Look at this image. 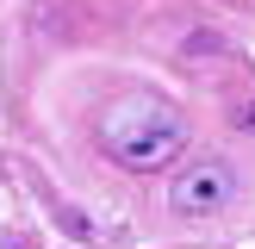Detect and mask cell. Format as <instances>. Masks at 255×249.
Segmentation results:
<instances>
[{
  "mask_svg": "<svg viewBox=\"0 0 255 249\" xmlns=\"http://www.w3.org/2000/svg\"><path fill=\"white\" fill-rule=\"evenodd\" d=\"M231 193H237V174H231V162H199V168H187L181 181H174V212L181 218H212V212H224L231 206Z\"/></svg>",
  "mask_w": 255,
  "mask_h": 249,
  "instance_id": "cell-2",
  "label": "cell"
},
{
  "mask_svg": "<svg viewBox=\"0 0 255 249\" xmlns=\"http://www.w3.org/2000/svg\"><path fill=\"white\" fill-rule=\"evenodd\" d=\"M100 143H106L125 168H162V162L181 156L187 124H181V112H174L168 100L125 94V100H112L106 119H100Z\"/></svg>",
  "mask_w": 255,
  "mask_h": 249,
  "instance_id": "cell-1",
  "label": "cell"
},
{
  "mask_svg": "<svg viewBox=\"0 0 255 249\" xmlns=\"http://www.w3.org/2000/svg\"><path fill=\"white\" fill-rule=\"evenodd\" d=\"M237 124H243V131H255V100H249V106H243V119H237Z\"/></svg>",
  "mask_w": 255,
  "mask_h": 249,
  "instance_id": "cell-3",
  "label": "cell"
}]
</instances>
